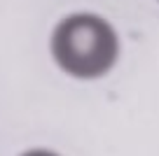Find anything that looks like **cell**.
<instances>
[{"mask_svg": "<svg viewBox=\"0 0 159 156\" xmlns=\"http://www.w3.org/2000/svg\"><path fill=\"white\" fill-rule=\"evenodd\" d=\"M49 54L70 79L94 82L112 72L122 54V40L105 16L80 10L56 21L49 35Z\"/></svg>", "mask_w": 159, "mask_h": 156, "instance_id": "cell-1", "label": "cell"}, {"mask_svg": "<svg viewBox=\"0 0 159 156\" xmlns=\"http://www.w3.org/2000/svg\"><path fill=\"white\" fill-rule=\"evenodd\" d=\"M19 156H61V154L54 151V149H47V147H33V149L21 151Z\"/></svg>", "mask_w": 159, "mask_h": 156, "instance_id": "cell-2", "label": "cell"}, {"mask_svg": "<svg viewBox=\"0 0 159 156\" xmlns=\"http://www.w3.org/2000/svg\"><path fill=\"white\" fill-rule=\"evenodd\" d=\"M157 2H159V0H157Z\"/></svg>", "mask_w": 159, "mask_h": 156, "instance_id": "cell-3", "label": "cell"}]
</instances>
